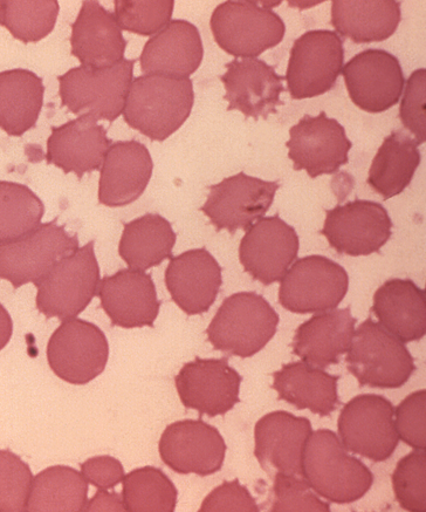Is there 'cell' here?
Masks as SVG:
<instances>
[{
	"instance_id": "obj_1",
	"label": "cell",
	"mask_w": 426,
	"mask_h": 512,
	"mask_svg": "<svg viewBox=\"0 0 426 512\" xmlns=\"http://www.w3.org/2000/svg\"><path fill=\"white\" fill-rule=\"evenodd\" d=\"M194 102L190 79L142 75L130 84L122 115L130 128L162 142L184 125Z\"/></svg>"
},
{
	"instance_id": "obj_2",
	"label": "cell",
	"mask_w": 426,
	"mask_h": 512,
	"mask_svg": "<svg viewBox=\"0 0 426 512\" xmlns=\"http://www.w3.org/2000/svg\"><path fill=\"white\" fill-rule=\"evenodd\" d=\"M302 471L316 494L338 504L361 500L374 482L366 464L349 455L339 436L328 429L309 436Z\"/></svg>"
},
{
	"instance_id": "obj_3",
	"label": "cell",
	"mask_w": 426,
	"mask_h": 512,
	"mask_svg": "<svg viewBox=\"0 0 426 512\" xmlns=\"http://www.w3.org/2000/svg\"><path fill=\"white\" fill-rule=\"evenodd\" d=\"M279 316L267 300L254 292L226 298L206 330L217 351L251 358L276 336Z\"/></svg>"
},
{
	"instance_id": "obj_4",
	"label": "cell",
	"mask_w": 426,
	"mask_h": 512,
	"mask_svg": "<svg viewBox=\"0 0 426 512\" xmlns=\"http://www.w3.org/2000/svg\"><path fill=\"white\" fill-rule=\"evenodd\" d=\"M347 353L348 371L360 386L400 388L416 371L408 348L371 318L355 331Z\"/></svg>"
},
{
	"instance_id": "obj_5",
	"label": "cell",
	"mask_w": 426,
	"mask_h": 512,
	"mask_svg": "<svg viewBox=\"0 0 426 512\" xmlns=\"http://www.w3.org/2000/svg\"><path fill=\"white\" fill-rule=\"evenodd\" d=\"M213 38L231 56L256 59L273 49L285 37L284 20L270 5L256 2H225L213 11L210 20Z\"/></svg>"
},
{
	"instance_id": "obj_6",
	"label": "cell",
	"mask_w": 426,
	"mask_h": 512,
	"mask_svg": "<svg viewBox=\"0 0 426 512\" xmlns=\"http://www.w3.org/2000/svg\"><path fill=\"white\" fill-rule=\"evenodd\" d=\"M136 60H122L109 68L75 67L58 78L61 105L73 114H91L113 122L125 108Z\"/></svg>"
},
{
	"instance_id": "obj_7",
	"label": "cell",
	"mask_w": 426,
	"mask_h": 512,
	"mask_svg": "<svg viewBox=\"0 0 426 512\" xmlns=\"http://www.w3.org/2000/svg\"><path fill=\"white\" fill-rule=\"evenodd\" d=\"M100 285V268L94 241L75 250L54 266L37 286V309L46 318L61 322L77 318L87 309Z\"/></svg>"
},
{
	"instance_id": "obj_8",
	"label": "cell",
	"mask_w": 426,
	"mask_h": 512,
	"mask_svg": "<svg viewBox=\"0 0 426 512\" xmlns=\"http://www.w3.org/2000/svg\"><path fill=\"white\" fill-rule=\"evenodd\" d=\"M79 249L78 235H68L57 221L40 224L16 241L0 243V279L13 288L38 285L61 259Z\"/></svg>"
},
{
	"instance_id": "obj_9",
	"label": "cell",
	"mask_w": 426,
	"mask_h": 512,
	"mask_svg": "<svg viewBox=\"0 0 426 512\" xmlns=\"http://www.w3.org/2000/svg\"><path fill=\"white\" fill-rule=\"evenodd\" d=\"M349 289L341 265L324 256L298 259L280 281L279 303L293 313H322L336 309Z\"/></svg>"
},
{
	"instance_id": "obj_10",
	"label": "cell",
	"mask_w": 426,
	"mask_h": 512,
	"mask_svg": "<svg viewBox=\"0 0 426 512\" xmlns=\"http://www.w3.org/2000/svg\"><path fill=\"white\" fill-rule=\"evenodd\" d=\"M345 60L343 40L327 30L308 31L295 40L285 80L294 100L311 99L331 91Z\"/></svg>"
},
{
	"instance_id": "obj_11",
	"label": "cell",
	"mask_w": 426,
	"mask_h": 512,
	"mask_svg": "<svg viewBox=\"0 0 426 512\" xmlns=\"http://www.w3.org/2000/svg\"><path fill=\"white\" fill-rule=\"evenodd\" d=\"M108 357L105 333L79 318L64 320L47 345L51 370L72 385H87L98 378L105 371Z\"/></svg>"
},
{
	"instance_id": "obj_12",
	"label": "cell",
	"mask_w": 426,
	"mask_h": 512,
	"mask_svg": "<svg viewBox=\"0 0 426 512\" xmlns=\"http://www.w3.org/2000/svg\"><path fill=\"white\" fill-rule=\"evenodd\" d=\"M394 413V406L381 395L364 394L350 400L338 423L342 445L371 461H387L400 441Z\"/></svg>"
},
{
	"instance_id": "obj_13",
	"label": "cell",
	"mask_w": 426,
	"mask_h": 512,
	"mask_svg": "<svg viewBox=\"0 0 426 512\" xmlns=\"http://www.w3.org/2000/svg\"><path fill=\"white\" fill-rule=\"evenodd\" d=\"M393 227L382 204L356 200L327 210L320 234L339 254L359 257L380 252L393 236Z\"/></svg>"
},
{
	"instance_id": "obj_14",
	"label": "cell",
	"mask_w": 426,
	"mask_h": 512,
	"mask_svg": "<svg viewBox=\"0 0 426 512\" xmlns=\"http://www.w3.org/2000/svg\"><path fill=\"white\" fill-rule=\"evenodd\" d=\"M280 184L239 173L211 186L201 211L217 231L249 230L271 208Z\"/></svg>"
},
{
	"instance_id": "obj_15",
	"label": "cell",
	"mask_w": 426,
	"mask_h": 512,
	"mask_svg": "<svg viewBox=\"0 0 426 512\" xmlns=\"http://www.w3.org/2000/svg\"><path fill=\"white\" fill-rule=\"evenodd\" d=\"M286 147L294 170H306L309 177L316 179L338 173L347 165L353 143L338 120L321 112L318 116L305 115L293 126Z\"/></svg>"
},
{
	"instance_id": "obj_16",
	"label": "cell",
	"mask_w": 426,
	"mask_h": 512,
	"mask_svg": "<svg viewBox=\"0 0 426 512\" xmlns=\"http://www.w3.org/2000/svg\"><path fill=\"white\" fill-rule=\"evenodd\" d=\"M354 104L368 113H382L398 104L405 78L394 54L369 49L356 54L341 71Z\"/></svg>"
},
{
	"instance_id": "obj_17",
	"label": "cell",
	"mask_w": 426,
	"mask_h": 512,
	"mask_svg": "<svg viewBox=\"0 0 426 512\" xmlns=\"http://www.w3.org/2000/svg\"><path fill=\"white\" fill-rule=\"evenodd\" d=\"M297 231L280 216L260 218L246 231L239 247V259L253 279L271 285L280 282L298 257Z\"/></svg>"
},
{
	"instance_id": "obj_18",
	"label": "cell",
	"mask_w": 426,
	"mask_h": 512,
	"mask_svg": "<svg viewBox=\"0 0 426 512\" xmlns=\"http://www.w3.org/2000/svg\"><path fill=\"white\" fill-rule=\"evenodd\" d=\"M158 450L175 473L204 477L222 469L226 445L218 429L203 420H183L164 430Z\"/></svg>"
},
{
	"instance_id": "obj_19",
	"label": "cell",
	"mask_w": 426,
	"mask_h": 512,
	"mask_svg": "<svg viewBox=\"0 0 426 512\" xmlns=\"http://www.w3.org/2000/svg\"><path fill=\"white\" fill-rule=\"evenodd\" d=\"M242 380L228 359L196 358L182 367L175 384L185 408L215 418L239 404Z\"/></svg>"
},
{
	"instance_id": "obj_20",
	"label": "cell",
	"mask_w": 426,
	"mask_h": 512,
	"mask_svg": "<svg viewBox=\"0 0 426 512\" xmlns=\"http://www.w3.org/2000/svg\"><path fill=\"white\" fill-rule=\"evenodd\" d=\"M312 433V423L306 418L287 412L267 414L254 429V455L267 474L304 477L302 459Z\"/></svg>"
},
{
	"instance_id": "obj_21",
	"label": "cell",
	"mask_w": 426,
	"mask_h": 512,
	"mask_svg": "<svg viewBox=\"0 0 426 512\" xmlns=\"http://www.w3.org/2000/svg\"><path fill=\"white\" fill-rule=\"evenodd\" d=\"M225 67L228 71L221 80L226 90L224 99L229 102L228 111L242 112L246 118L254 120H266L271 114H277L278 106H284L280 94L285 92V77L265 61L236 59Z\"/></svg>"
},
{
	"instance_id": "obj_22",
	"label": "cell",
	"mask_w": 426,
	"mask_h": 512,
	"mask_svg": "<svg viewBox=\"0 0 426 512\" xmlns=\"http://www.w3.org/2000/svg\"><path fill=\"white\" fill-rule=\"evenodd\" d=\"M98 296L112 324L122 329L154 327L160 313L153 278L143 271L125 269L103 278Z\"/></svg>"
},
{
	"instance_id": "obj_23",
	"label": "cell",
	"mask_w": 426,
	"mask_h": 512,
	"mask_svg": "<svg viewBox=\"0 0 426 512\" xmlns=\"http://www.w3.org/2000/svg\"><path fill=\"white\" fill-rule=\"evenodd\" d=\"M154 163L139 141L112 143L100 169L99 201L118 208L140 199L153 175Z\"/></svg>"
},
{
	"instance_id": "obj_24",
	"label": "cell",
	"mask_w": 426,
	"mask_h": 512,
	"mask_svg": "<svg viewBox=\"0 0 426 512\" xmlns=\"http://www.w3.org/2000/svg\"><path fill=\"white\" fill-rule=\"evenodd\" d=\"M222 284V266L208 250H189L170 258L166 270L167 289L188 316L208 312Z\"/></svg>"
},
{
	"instance_id": "obj_25",
	"label": "cell",
	"mask_w": 426,
	"mask_h": 512,
	"mask_svg": "<svg viewBox=\"0 0 426 512\" xmlns=\"http://www.w3.org/2000/svg\"><path fill=\"white\" fill-rule=\"evenodd\" d=\"M112 143L107 138L106 129L98 125V120L91 114H84L63 126L52 128L47 140L46 159L51 165L63 169L66 174L74 173L81 180L84 175L101 169Z\"/></svg>"
},
{
	"instance_id": "obj_26",
	"label": "cell",
	"mask_w": 426,
	"mask_h": 512,
	"mask_svg": "<svg viewBox=\"0 0 426 512\" xmlns=\"http://www.w3.org/2000/svg\"><path fill=\"white\" fill-rule=\"evenodd\" d=\"M204 56L201 34L187 20H171L144 45L140 57L144 75L189 79Z\"/></svg>"
},
{
	"instance_id": "obj_27",
	"label": "cell",
	"mask_w": 426,
	"mask_h": 512,
	"mask_svg": "<svg viewBox=\"0 0 426 512\" xmlns=\"http://www.w3.org/2000/svg\"><path fill=\"white\" fill-rule=\"evenodd\" d=\"M71 45L81 66L101 70L125 60L127 42L113 13L95 0H85L72 25Z\"/></svg>"
},
{
	"instance_id": "obj_28",
	"label": "cell",
	"mask_w": 426,
	"mask_h": 512,
	"mask_svg": "<svg viewBox=\"0 0 426 512\" xmlns=\"http://www.w3.org/2000/svg\"><path fill=\"white\" fill-rule=\"evenodd\" d=\"M355 324L350 307L315 314L295 332L293 353L304 363L321 370L339 364L341 356L352 345Z\"/></svg>"
},
{
	"instance_id": "obj_29",
	"label": "cell",
	"mask_w": 426,
	"mask_h": 512,
	"mask_svg": "<svg viewBox=\"0 0 426 512\" xmlns=\"http://www.w3.org/2000/svg\"><path fill=\"white\" fill-rule=\"evenodd\" d=\"M374 312L380 324L403 344L426 334V292L410 279H390L374 295Z\"/></svg>"
},
{
	"instance_id": "obj_30",
	"label": "cell",
	"mask_w": 426,
	"mask_h": 512,
	"mask_svg": "<svg viewBox=\"0 0 426 512\" xmlns=\"http://www.w3.org/2000/svg\"><path fill=\"white\" fill-rule=\"evenodd\" d=\"M402 19L396 0H333L332 25L336 33L356 44L380 43L396 32Z\"/></svg>"
},
{
	"instance_id": "obj_31",
	"label": "cell",
	"mask_w": 426,
	"mask_h": 512,
	"mask_svg": "<svg viewBox=\"0 0 426 512\" xmlns=\"http://www.w3.org/2000/svg\"><path fill=\"white\" fill-rule=\"evenodd\" d=\"M273 389L284 400L300 411L309 409L314 414L329 416L341 405L338 393L340 377L302 363L283 366L273 374Z\"/></svg>"
},
{
	"instance_id": "obj_32",
	"label": "cell",
	"mask_w": 426,
	"mask_h": 512,
	"mask_svg": "<svg viewBox=\"0 0 426 512\" xmlns=\"http://www.w3.org/2000/svg\"><path fill=\"white\" fill-rule=\"evenodd\" d=\"M45 86L36 73L23 68L0 72V128L22 136L37 125Z\"/></svg>"
},
{
	"instance_id": "obj_33",
	"label": "cell",
	"mask_w": 426,
	"mask_h": 512,
	"mask_svg": "<svg viewBox=\"0 0 426 512\" xmlns=\"http://www.w3.org/2000/svg\"><path fill=\"white\" fill-rule=\"evenodd\" d=\"M176 238L166 218L147 214L125 224L119 254L129 269L146 272L173 257Z\"/></svg>"
},
{
	"instance_id": "obj_34",
	"label": "cell",
	"mask_w": 426,
	"mask_h": 512,
	"mask_svg": "<svg viewBox=\"0 0 426 512\" xmlns=\"http://www.w3.org/2000/svg\"><path fill=\"white\" fill-rule=\"evenodd\" d=\"M418 141L401 131L391 133L374 157L369 169L368 184L389 200L409 187L419 165Z\"/></svg>"
},
{
	"instance_id": "obj_35",
	"label": "cell",
	"mask_w": 426,
	"mask_h": 512,
	"mask_svg": "<svg viewBox=\"0 0 426 512\" xmlns=\"http://www.w3.org/2000/svg\"><path fill=\"white\" fill-rule=\"evenodd\" d=\"M88 502V482L71 467L54 466L33 477L26 511L81 512Z\"/></svg>"
},
{
	"instance_id": "obj_36",
	"label": "cell",
	"mask_w": 426,
	"mask_h": 512,
	"mask_svg": "<svg viewBox=\"0 0 426 512\" xmlns=\"http://www.w3.org/2000/svg\"><path fill=\"white\" fill-rule=\"evenodd\" d=\"M44 214L43 202L29 187L0 181V243L30 234L39 227Z\"/></svg>"
},
{
	"instance_id": "obj_37",
	"label": "cell",
	"mask_w": 426,
	"mask_h": 512,
	"mask_svg": "<svg viewBox=\"0 0 426 512\" xmlns=\"http://www.w3.org/2000/svg\"><path fill=\"white\" fill-rule=\"evenodd\" d=\"M122 501L128 512H174L177 489L162 470L135 469L122 481Z\"/></svg>"
},
{
	"instance_id": "obj_38",
	"label": "cell",
	"mask_w": 426,
	"mask_h": 512,
	"mask_svg": "<svg viewBox=\"0 0 426 512\" xmlns=\"http://www.w3.org/2000/svg\"><path fill=\"white\" fill-rule=\"evenodd\" d=\"M59 11L57 0H6L2 25L20 42L38 43L54 30Z\"/></svg>"
},
{
	"instance_id": "obj_39",
	"label": "cell",
	"mask_w": 426,
	"mask_h": 512,
	"mask_svg": "<svg viewBox=\"0 0 426 512\" xmlns=\"http://www.w3.org/2000/svg\"><path fill=\"white\" fill-rule=\"evenodd\" d=\"M173 0H116L115 19L121 30L155 36L171 22Z\"/></svg>"
},
{
	"instance_id": "obj_40",
	"label": "cell",
	"mask_w": 426,
	"mask_h": 512,
	"mask_svg": "<svg viewBox=\"0 0 426 512\" xmlns=\"http://www.w3.org/2000/svg\"><path fill=\"white\" fill-rule=\"evenodd\" d=\"M32 471L10 450H0V512H24L31 493Z\"/></svg>"
},
{
	"instance_id": "obj_41",
	"label": "cell",
	"mask_w": 426,
	"mask_h": 512,
	"mask_svg": "<svg viewBox=\"0 0 426 512\" xmlns=\"http://www.w3.org/2000/svg\"><path fill=\"white\" fill-rule=\"evenodd\" d=\"M393 488L401 507L411 512L426 511V454L417 450L397 463Z\"/></svg>"
},
{
	"instance_id": "obj_42",
	"label": "cell",
	"mask_w": 426,
	"mask_h": 512,
	"mask_svg": "<svg viewBox=\"0 0 426 512\" xmlns=\"http://www.w3.org/2000/svg\"><path fill=\"white\" fill-rule=\"evenodd\" d=\"M272 512L314 511L329 512L331 505L316 496L305 477L274 475Z\"/></svg>"
},
{
	"instance_id": "obj_43",
	"label": "cell",
	"mask_w": 426,
	"mask_h": 512,
	"mask_svg": "<svg viewBox=\"0 0 426 512\" xmlns=\"http://www.w3.org/2000/svg\"><path fill=\"white\" fill-rule=\"evenodd\" d=\"M395 428L403 442L416 450L426 448V391L412 393L395 409Z\"/></svg>"
},
{
	"instance_id": "obj_44",
	"label": "cell",
	"mask_w": 426,
	"mask_h": 512,
	"mask_svg": "<svg viewBox=\"0 0 426 512\" xmlns=\"http://www.w3.org/2000/svg\"><path fill=\"white\" fill-rule=\"evenodd\" d=\"M426 70L419 68L410 75L400 108L402 124L416 136L419 145L425 142Z\"/></svg>"
},
{
	"instance_id": "obj_45",
	"label": "cell",
	"mask_w": 426,
	"mask_h": 512,
	"mask_svg": "<svg viewBox=\"0 0 426 512\" xmlns=\"http://www.w3.org/2000/svg\"><path fill=\"white\" fill-rule=\"evenodd\" d=\"M258 512L259 507L250 491L240 484L238 480L224 482L206 496L199 512Z\"/></svg>"
},
{
	"instance_id": "obj_46",
	"label": "cell",
	"mask_w": 426,
	"mask_h": 512,
	"mask_svg": "<svg viewBox=\"0 0 426 512\" xmlns=\"http://www.w3.org/2000/svg\"><path fill=\"white\" fill-rule=\"evenodd\" d=\"M81 474L99 490H111L125 479L122 463L112 456H96L81 463Z\"/></svg>"
},
{
	"instance_id": "obj_47",
	"label": "cell",
	"mask_w": 426,
	"mask_h": 512,
	"mask_svg": "<svg viewBox=\"0 0 426 512\" xmlns=\"http://www.w3.org/2000/svg\"><path fill=\"white\" fill-rule=\"evenodd\" d=\"M85 511H126V508L119 494L99 490L98 494L87 502Z\"/></svg>"
},
{
	"instance_id": "obj_48",
	"label": "cell",
	"mask_w": 426,
	"mask_h": 512,
	"mask_svg": "<svg viewBox=\"0 0 426 512\" xmlns=\"http://www.w3.org/2000/svg\"><path fill=\"white\" fill-rule=\"evenodd\" d=\"M12 333L13 323L10 313L0 304V351L9 344Z\"/></svg>"
},
{
	"instance_id": "obj_49",
	"label": "cell",
	"mask_w": 426,
	"mask_h": 512,
	"mask_svg": "<svg viewBox=\"0 0 426 512\" xmlns=\"http://www.w3.org/2000/svg\"><path fill=\"white\" fill-rule=\"evenodd\" d=\"M3 18V2H0V25H2Z\"/></svg>"
}]
</instances>
